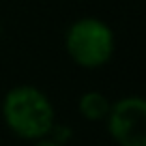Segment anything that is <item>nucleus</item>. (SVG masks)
Listing matches in <instances>:
<instances>
[{"instance_id":"nucleus-1","label":"nucleus","mask_w":146,"mask_h":146,"mask_svg":"<svg viewBox=\"0 0 146 146\" xmlns=\"http://www.w3.org/2000/svg\"><path fill=\"white\" fill-rule=\"evenodd\" d=\"M0 114L7 129L15 137L36 142L50 135L56 123V112L50 97L36 86L19 84L13 86L2 99Z\"/></svg>"},{"instance_id":"nucleus-2","label":"nucleus","mask_w":146,"mask_h":146,"mask_svg":"<svg viewBox=\"0 0 146 146\" xmlns=\"http://www.w3.org/2000/svg\"><path fill=\"white\" fill-rule=\"evenodd\" d=\"M114 30L99 17H82L69 26L64 47L73 62L82 69H99L114 56Z\"/></svg>"},{"instance_id":"nucleus-3","label":"nucleus","mask_w":146,"mask_h":146,"mask_svg":"<svg viewBox=\"0 0 146 146\" xmlns=\"http://www.w3.org/2000/svg\"><path fill=\"white\" fill-rule=\"evenodd\" d=\"M105 125L118 146H146V101L140 95L118 99L110 108Z\"/></svg>"},{"instance_id":"nucleus-4","label":"nucleus","mask_w":146,"mask_h":146,"mask_svg":"<svg viewBox=\"0 0 146 146\" xmlns=\"http://www.w3.org/2000/svg\"><path fill=\"white\" fill-rule=\"evenodd\" d=\"M110 108H112L110 99L99 90H88L78 99V110H80V114H82V118L90 120V123L105 120Z\"/></svg>"},{"instance_id":"nucleus-5","label":"nucleus","mask_w":146,"mask_h":146,"mask_svg":"<svg viewBox=\"0 0 146 146\" xmlns=\"http://www.w3.org/2000/svg\"><path fill=\"white\" fill-rule=\"evenodd\" d=\"M47 137H52L54 142H58V144H62V146H67V142L73 137V129L69 127V125H62V123H54V127H52V131H50V135Z\"/></svg>"},{"instance_id":"nucleus-6","label":"nucleus","mask_w":146,"mask_h":146,"mask_svg":"<svg viewBox=\"0 0 146 146\" xmlns=\"http://www.w3.org/2000/svg\"><path fill=\"white\" fill-rule=\"evenodd\" d=\"M32 146H62V144H58V142H54L52 137H43V140H36Z\"/></svg>"},{"instance_id":"nucleus-7","label":"nucleus","mask_w":146,"mask_h":146,"mask_svg":"<svg viewBox=\"0 0 146 146\" xmlns=\"http://www.w3.org/2000/svg\"><path fill=\"white\" fill-rule=\"evenodd\" d=\"M0 32H2V24H0Z\"/></svg>"}]
</instances>
